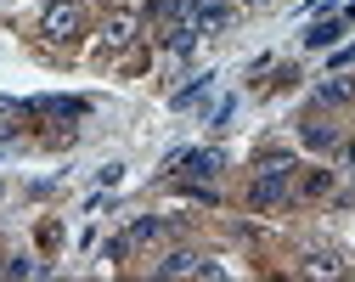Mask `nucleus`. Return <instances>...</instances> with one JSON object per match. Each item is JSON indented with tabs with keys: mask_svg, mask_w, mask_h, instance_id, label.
Instances as JSON below:
<instances>
[{
	"mask_svg": "<svg viewBox=\"0 0 355 282\" xmlns=\"http://www.w3.org/2000/svg\"><path fill=\"white\" fill-rule=\"evenodd\" d=\"M102 254H107V260H124V254H130V238H107Z\"/></svg>",
	"mask_w": 355,
	"mask_h": 282,
	"instance_id": "nucleus-16",
	"label": "nucleus"
},
{
	"mask_svg": "<svg viewBox=\"0 0 355 282\" xmlns=\"http://www.w3.org/2000/svg\"><path fill=\"white\" fill-rule=\"evenodd\" d=\"M192 6H198V0H153V28H158V34L198 28V23H192Z\"/></svg>",
	"mask_w": 355,
	"mask_h": 282,
	"instance_id": "nucleus-5",
	"label": "nucleus"
},
{
	"mask_svg": "<svg viewBox=\"0 0 355 282\" xmlns=\"http://www.w3.org/2000/svg\"><path fill=\"white\" fill-rule=\"evenodd\" d=\"M304 147H316V153H333L338 147V130L327 119H304Z\"/></svg>",
	"mask_w": 355,
	"mask_h": 282,
	"instance_id": "nucleus-11",
	"label": "nucleus"
},
{
	"mask_svg": "<svg viewBox=\"0 0 355 282\" xmlns=\"http://www.w3.org/2000/svg\"><path fill=\"white\" fill-rule=\"evenodd\" d=\"M349 63H355V45H344V51L333 57V68H349Z\"/></svg>",
	"mask_w": 355,
	"mask_h": 282,
	"instance_id": "nucleus-17",
	"label": "nucleus"
},
{
	"mask_svg": "<svg viewBox=\"0 0 355 282\" xmlns=\"http://www.w3.org/2000/svg\"><path fill=\"white\" fill-rule=\"evenodd\" d=\"M192 23H198V34H226L232 6H226V0H198V6H192Z\"/></svg>",
	"mask_w": 355,
	"mask_h": 282,
	"instance_id": "nucleus-8",
	"label": "nucleus"
},
{
	"mask_svg": "<svg viewBox=\"0 0 355 282\" xmlns=\"http://www.w3.org/2000/svg\"><path fill=\"white\" fill-rule=\"evenodd\" d=\"M158 231H164V220H136V226L124 231V238H130V249H136V243H153Z\"/></svg>",
	"mask_w": 355,
	"mask_h": 282,
	"instance_id": "nucleus-15",
	"label": "nucleus"
},
{
	"mask_svg": "<svg viewBox=\"0 0 355 282\" xmlns=\"http://www.w3.org/2000/svg\"><path fill=\"white\" fill-rule=\"evenodd\" d=\"M79 28H85L79 0H51V6H46V17H40V34H46L51 45H68V40H79Z\"/></svg>",
	"mask_w": 355,
	"mask_h": 282,
	"instance_id": "nucleus-2",
	"label": "nucleus"
},
{
	"mask_svg": "<svg viewBox=\"0 0 355 282\" xmlns=\"http://www.w3.org/2000/svg\"><path fill=\"white\" fill-rule=\"evenodd\" d=\"M203 254H192V249H175L169 260H158V276H203Z\"/></svg>",
	"mask_w": 355,
	"mask_h": 282,
	"instance_id": "nucleus-10",
	"label": "nucleus"
},
{
	"mask_svg": "<svg viewBox=\"0 0 355 282\" xmlns=\"http://www.w3.org/2000/svg\"><path fill=\"white\" fill-rule=\"evenodd\" d=\"M333 181H338L333 169H310V175H304V198H322V192H333Z\"/></svg>",
	"mask_w": 355,
	"mask_h": 282,
	"instance_id": "nucleus-14",
	"label": "nucleus"
},
{
	"mask_svg": "<svg viewBox=\"0 0 355 282\" xmlns=\"http://www.w3.org/2000/svg\"><path fill=\"white\" fill-rule=\"evenodd\" d=\"M209 85H214V74H198L192 85H181V90L169 97V108H192V102H203V97H209Z\"/></svg>",
	"mask_w": 355,
	"mask_h": 282,
	"instance_id": "nucleus-12",
	"label": "nucleus"
},
{
	"mask_svg": "<svg viewBox=\"0 0 355 282\" xmlns=\"http://www.w3.org/2000/svg\"><path fill=\"white\" fill-rule=\"evenodd\" d=\"M316 102H322V108L355 102V74H338V68H333V79H322V85H316Z\"/></svg>",
	"mask_w": 355,
	"mask_h": 282,
	"instance_id": "nucleus-9",
	"label": "nucleus"
},
{
	"mask_svg": "<svg viewBox=\"0 0 355 282\" xmlns=\"http://www.w3.org/2000/svg\"><path fill=\"white\" fill-rule=\"evenodd\" d=\"M23 113H57V119H85V113H91V102H79V97H34V102H23Z\"/></svg>",
	"mask_w": 355,
	"mask_h": 282,
	"instance_id": "nucleus-7",
	"label": "nucleus"
},
{
	"mask_svg": "<svg viewBox=\"0 0 355 282\" xmlns=\"http://www.w3.org/2000/svg\"><path fill=\"white\" fill-rule=\"evenodd\" d=\"M237 6H243V12H259V6H271V0H237Z\"/></svg>",
	"mask_w": 355,
	"mask_h": 282,
	"instance_id": "nucleus-18",
	"label": "nucleus"
},
{
	"mask_svg": "<svg viewBox=\"0 0 355 282\" xmlns=\"http://www.w3.org/2000/svg\"><path fill=\"white\" fill-rule=\"evenodd\" d=\"M136 34H141V12H136V6L107 12V17H102V51H124Z\"/></svg>",
	"mask_w": 355,
	"mask_h": 282,
	"instance_id": "nucleus-3",
	"label": "nucleus"
},
{
	"mask_svg": "<svg viewBox=\"0 0 355 282\" xmlns=\"http://www.w3.org/2000/svg\"><path fill=\"white\" fill-rule=\"evenodd\" d=\"M169 169H181L187 181H209V175L226 169V153H220V147H192V153H175Z\"/></svg>",
	"mask_w": 355,
	"mask_h": 282,
	"instance_id": "nucleus-4",
	"label": "nucleus"
},
{
	"mask_svg": "<svg viewBox=\"0 0 355 282\" xmlns=\"http://www.w3.org/2000/svg\"><path fill=\"white\" fill-rule=\"evenodd\" d=\"M293 158L288 153H265L259 158V169H254V181H248V204L254 209H277V204H288V192H293Z\"/></svg>",
	"mask_w": 355,
	"mask_h": 282,
	"instance_id": "nucleus-1",
	"label": "nucleus"
},
{
	"mask_svg": "<svg viewBox=\"0 0 355 282\" xmlns=\"http://www.w3.org/2000/svg\"><path fill=\"white\" fill-rule=\"evenodd\" d=\"M349 17H355V6H344L338 17H316L304 28V45H316V51H327V45H338V34L349 28Z\"/></svg>",
	"mask_w": 355,
	"mask_h": 282,
	"instance_id": "nucleus-6",
	"label": "nucleus"
},
{
	"mask_svg": "<svg viewBox=\"0 0 355 282\" xmlns=\"http://www.w3.org/2000/svg\"><path fill=\"white\" fill-rule=\"evenodd\" d=\"M304 276H344V260L338 254H310L304 260Z\"/></svg>",
	"mask_w": 355,
	"mask_h": 282,
	"instance_id": "nucleus-13",
	"label": "nucleus"
}]
</instances>
